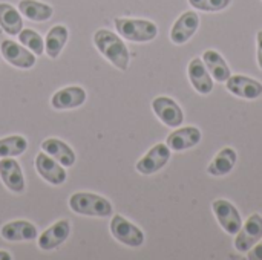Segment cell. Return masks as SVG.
Segmentation results:
<instances>
[{
    "instance_id": "1",
    "label": "cell",
    "mask_w": 262,
    "mask_h": 260,
    "mask_svg": "<svg viewBox=\"0 0 262 260\" xmlns=\"http://www.w3.org/2000/svg\"><path fill=\"white\" fill-rule=\"evenodd\" d=\"M95 48L103 54V57L111 61L117 69L126 70L129 67V51L123 43L121 37L107 29H98L94 34Z\"/></svg>"
},
{
    "instance_id": "2",
    "label": "cell",
    "mask_w": 262,
    "mask_h": 260,
    "mask_svg": "<svg viewBox=\"0 0 262 260\" xmlns=\"http://www.w3.org/2000/svg\"><path fill=\"white\" fill-rule=\"evenodd\" d=\"M114 23H115L117 32L129 41L146 43V41L154 40L158 35V28L150 20L117 17Z\"/></svg>"
},
{
    "instance_id": "3",
    "label": "cell",
    "mask_w": 262,
    "mask_h": 260,
    "mask_svg": "<svg viewBox=\"0 0 262 260\" xmlns=\"http://www.w3.org/2000/svg\"><path fill=\"white\" fill-rule=\"evenodd\" d=\"M69 208L74 213L84 215V216H97V218H107L112 215V205L106 198H101L94 193H75L69 198Z\"/></svg>"
},
{
    "instance_id": "4",
    "label": "cell",
    "mask_w": 262,
    "mask_h": 260,
    "mask_svg": "<svg viewBox=\"0 0 262 260\" xmlns=\"http://www.w3.org/2000/svg\"><path fill=\"white\" fill-rule=\"evenodd\" d=\"M111 233L118 242H121L127 247H132V248H138L144 244L143 231L137 225H134L132 222H129L127 219H124L120 215H115L112 218Z\"/></svg>"
},
{
    "instance_id": "5",
    "label": "cell",
    "mask_w": 262,
    "mask_h": 260,
    "mask_svg": "<svg viewBox=\"0 0 262 260\" xmlns=\"http://www.w3.org/2000/svg\"><path fill=\"white\" fill-rule=\"evenodd\" d=\"M212 210H213L220 225L223 227V230L227 234L236 236L243 227V219H241V215L236 210V207L226 199H216L212 202Z\"/></svg>"
},
{
    "instance_id": "6",
    "label": "cell",
    "mask_w": 262,
    "mask_h": 260,
    "mask_svg": "<svg viewBox=\"0 0 262 260\" xmlns=\"http://www.w3.org/2000/svg\"><path fill=\"white\" fill-rule=\"evenodd\" d=\"M262 239V218L259 215H252L247 222L241 227L235 239V248L238 253H249Z\"/></svg>"
},
{
    "instance_id": "7",
    "label": "cell",
    "mask_w": 262,
    "mask_h": 260,
    "mask_svg": "<svg viewBox=\"0 0 262 260\" xmlns=\"http://www.w3.org/2000/svg\"><path fill=\"white\" fill-rule=\"evenodd\" d=\"M152 109L163 124L172 129H178L184 121V113L177 101L169 97H158L152 101Z\"/></svg>"
},
{
    "instance_id": "8",
    "label": "cell",
    "mask_w": 262,
    "mask_h": 260,
    "mask_svg": "<svg viewBox=\"0 0 262 260\" xmlns=\"http://www.w3.org/2000/svg\"><path fill=\"white\" fill-rule=\"evenodd\" d=\"M170 159V149L167 144L154 146L135 166L137 172L141 175H154L160 172Z\"/></svg>"
},
{
    "instance_id": "9",
    "label": "cell",
    "mask_w": 262,
    "mask_h": 260,
    "mask_svg": "<svg viewBox=\"0 0 262 260\" xmlns=\"http://www.w3.org/2000/svg\"><path fill=\"white\" fill-rule=\"evenodd\" d=\"M200 26V15L195 11H186L178 17L170 29V40L175 44L187 43Z\"/></svg>"
},
{
    "instance_id": "10",
    "label": "cell",
    "mask_w": 262,
    "mask_h": 260,
    "mask_svg": "<svg viewBox=\"0 0 262 260\" xmlns=\"http://www.w3.org/2000/svg\"><path fill=\"white\" fill-rule=\"evenodd\" d=\"M35 169L38 175L52 185H61L66 181V170L60 162H57L54 158H51L48 153H38L35 158Z\"/></svg>"
},
{
    "instance_id": "11",
    "label": "cell",
    "mask_w": 262,
    "mask_h": 260,
    "mask_svg": "<svg viewBox=\"0 0 262 260\" xmlns=\"http://www.w3.org/2000/svg\"><path fill=\"white\" fill-rule=\"evenodd\" d=\"M0 52L3 58L20 69H31L35 64V57L25 46L14 43L12 40H3L0 44Z\"/></svg>"
},
{
    "instance_id": "12",
    "label": "cell",
    "mask_w": 262,
    "mask_h": 260,
    "mask_svg": "<svg viewBox=\"0 0 262 260\" xmlns=\"http://www.w3.org/2000/svg\"><path fill=\"white\" fill-rule=\"evenodd\" d=\"M226 83L227 90L235 97L244 100H256L262 95V84L255 78H249L246 75H230Z\"/></svg>"
},
{
    "instance_id": "13",
    "label": "cell",
    "mask_w": 262,
    "mask_h": 260,
    "mask_svg": "<svg viewBox=\"0 0 262 260\" xmlns=\"http://www.w3.org/2000/svg\"><path fill=\"white\" fill-rule=\"evenodd\" d=\"M0 178L8 190L14 193L25 192V176L20 164L14 158L0 159Z\"/></svg>"
},
{
    "instance_id": "14",
    "label": "cell",
    "mask_w": 262,
    "mask_h": 260,
    "mask_svg": "<svg viewBox=\"0 0 262 260\" xmlns=\"http://www.w3.org/2000/svg\"><path fill=\"white\" fill-rule=\"evenodd\" d=\"M71 233V225L66 219H61L58 222H55L52 227H49L48 230H45L40 238H38V247L43 251H51L58 248L68 238Z\"/></svg>"
},
{
    "instance_id": "15",
    "label": "cell",
    "mask_w": 262,
    "mask_h": 260,
    "mask_svg": "<svg viewBox=\"0 0 262 260\" xmlns=\"http://www.w3.org/2000/svg\"><path fill=\"white\" fill-rule=\"evenodd\" d=\"M187 72H189V80L198 93L209 95L213 90V81H212L210 72L207 70L206 64L201 58H198V57L193 58L189 63Z\"/></svg>"
},
{
    "instance_id": "16",
    "label": "cell",
    "mask_w": 262,
    "mask_h": 260,
    "mask_svg": "<svg viewBox=\"0 0 262 260\" xmlns=\"http://www.w3.org/2000/svg\"><path fill=\"white\" fill-rule=\"evenodd\" d=\"M86 101V92L80 86H69L64 89H60L54 93L51 104L57 110H69L80 107Z\"/></svg>"
},
{
    "instance_id": "17",
    "label": "cell",
    "mask_w": 262,
    "mask_h": 260,
    "mask_svg": "<svg viewBox=\"0 0 262 260\" xmlns=\"http://www.w3.org/2000/svg\"><path fill=\"white\" fill-rule=\"evenodd\" d=\"M200 141H201V130L198 127L189 126V127H183V129L172 132L167 136L166 144L170 150L183 152V150L195 147Z\"/></svg>"
},
{
    "instance_id": "18",
    "label": "cell",
    "mask_w": 262,
    "mask_h": 260,
    "mask_svg": "<svg viewBox=\"0 0 262 260\" xmlns=\"http://www.w3.org/2000/svg\"><path fill=\"white\" fill-rule=\"evenodd\" d=\"M0 234L8 242H29L37 238V228L28 221H12L2 227Z\"/></svg>"
},
{
    "instance_id": "19",
    "label": "cell",
    "mask_w": 262,
    "mask_h": 260,
    "mask_svg": "<svg viewBox=\"0 0 262 260\" xmlns=\"http://www.w3.org/2000/svg\"><path fill=\"white\" fill-rule=\"evenodd\" d=\"M41 150L48 153L51 158H54L57 162H60L63 167H71L75 162V153L74 150L57 138H48L41 143Z\"/></svg>"
},
{
    "instance_id": "20",
    "label": "cell",
    "mask_w": 262,
    "mask_h": 260,
    "mask_svg": "<svg viewBox=\"0 0 262 260\" xmlns=\"http://www.w3.org/2000/svg\"><path fill=\"white\" fill-rule=\"evenodd\" d=\"M203 61H204L207 70L215 78V81L226 83L230 78V75H232L230 67H229V64L226 63V60L223 58V55L220 52H216L213 49H207L203 54Z\"/></svg>"
},
{
    "instance_id": "21",
    "label": "cell",
    "mask_w": 262,
    "mask_h": 260,
    "mask_svg": "<svg viewBox=\"0 0 262 260\" xmlns=\"http://www.w3.org/2000/svg\"><path fill=\"white\" fill-rule=\"evenodd\" d=\"M236 159H238V155H236L235 149L226 147L209 164L207 173L212 175V176H224V175H227V173H230L233 170V167L236 164Z\"/></svg>"
},
{
    "instance_id": "22",
    "label": "cell",
    "mask_w": 262,
    "mask_h": 260,
    "mask_svg": "<svg viewBox=\"0 0 262 260\" xmlns=\"http://www.w3.org/2000/svg\"><path fill=\"white\" fill-rule=\"evenodd\" d=\"M0 28L9 35H18L23 29L20 11L9 3H0Z\"/></svg>"
},
{
    "instance_id": "23",
    "label": "cell",
    "mask_w": 262,
    "mask_h": 260,
    "mask_svg": "<svg viewBox=\"0 0 262 260\" xmlns=\"http://www.w3.org/2000/svg\"><path fill=\"white\" fill-rule=\"evenodd\" d=\"M18 11L26 18L32 21H46L52 17L54 9L51 5L37 2V0H21L18 3Z\"/></svg>"
},
{
    "instance_id": "24",
    "label": "cell",
    "mask_w": 262,
    "mask_h": 260,
    "mask_svg": "<svg viewBox=\"0 0 262 260\" xmlns=\"http://www.w3.org/2000/svg\"><path fill=\"white\" fill-rule=\"evenodd\" d=\"M68 28L63 26V25H55L49 29L48 35H46V41H45V49H46V54L51 57V58H57L66 41H68Z\"/></svg>"
},
{
    "instance_id": "25",
    "label": "cell",
    "mask_w": 262,
    "mask_h": 260,
    "mask_svg": "<svg viewBox=\"0 0 262 260\" xmlns=\"http://www.w3.org/2000/svg\"><path fill=\"white\" fill-rule=\"evenodd\" d=\"M28 149V141L20 135H12L0 139V158H14Z\"/></svg>"
},
{
    "instance_id": "26",
    "label": "cell",
    "mask_w": 262,
    "mask_h": 260,
    "mask_svg": "<svg viewBox=\"0 0 262 260\" xmlns=\"http://www.w3.org/2000/svg\"><path fill=\"white\" fill-rule=\"evenodd\" d=\"M18 40L35 55H41L45 51V41H43L41 35L32 29H21L18 34Z\"/></svg>"
},
{
    "instance_id": "27",
    "label": "cell",
    "mask_w": 262,
    "mask_h": 260,
    "mask_svg": "<svg viewBox=\"0 0 262 260\" xmlns=\"http://www.w3.org/2000/svg\"><path fill=\"white\" fill-rule=\"evenodd\" d=\"M189 3L200 11L218 12V11L226 9L232 3V0H189Z\"/></svg>"
},
{
    "instance_id": "28",
    "label": "cell",
    "mask_w": 262,
    "mask_h": 260,
    "mask_svg": "<svg viewBox=\"0 0 262 260\" xmlns=\"http://www.w3.org/2000/svg\"><path fill=\"white\" fill-rule=\"evenodd\" d=\"M247 257L250 260H262V242L250 248V253L247 254Z\"/></svg>"
},
{
    "instance_id": "29",
    "label": "cell",
    "mask_w": 262,
    "mask_h": 260,
    "mask_svg": "<svg viewBox=\"0 0 262 260\" xmlns=\"http://www.w3.org/2000/svg\"><path fill=\"white\" fill-rule=\"evenodd\" d=\"M256 41H258V64L262 69V29L256 35Z\"/></svg>"
},
{
    "instance_id": "30",
    "label": "cell",
    "mask_w": 262,
    "mask_h": 260,
    "mask_svg": "<svg viewBox=\"0 0 262 260\" xmlns=\"http://www.w3.org/2000/svg\"><path fill=\"white\" fill-rule=\"evenodd\" d=\"M11 254L9 253H6V251H0V260H11Z\"/></svg>"
}]
</instances>
